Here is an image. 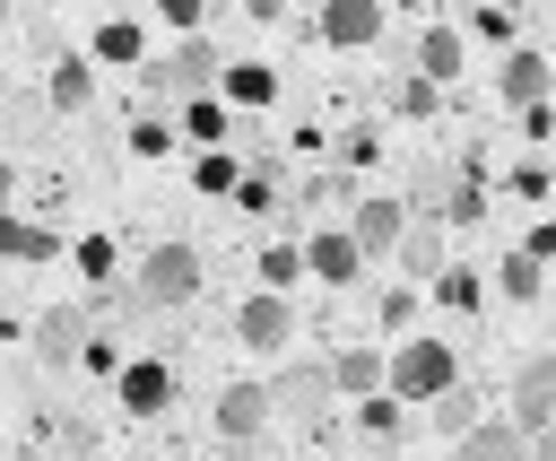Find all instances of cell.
<instances>
[{
    "mask_svg": "<svg viewBox=\"0 0 556 461\" xmlns=\"http://www.w3.org/2000/svg\"><path fill=\"white\" fill-rule=\"evenodd\" d=\"M443 391H460V357L443 348V339H400L391 348V400H443Z\"/></svg>",
    "mask_w": 556,
    "mask_h": 461,
    "instance_id": "cell-1",
    "label": "cell"
},
{
    "mask_svg": "<svg viewBox=\"0 0 556 461\" xmlns=\"http://www.w3.org/2000/svg\"><path fill=\"white\" fill-rule=\"evenodd\" d=\"M200 278H208V261L191 252V244H156V252H139V304L148 313H165V304H191L200 296Z\"/></svg>",
    "mask_w": 556,
    "mask_h": 461,
    "instance_id": "cell-2",
    "label": "cell"
},
{
    "mask_svg": "<svg viewBox=\"0 0 556 461\" xmlns=\"http://www.w3.org/2000/svg\"><path fill=\"white\" fill-rule=\"evenodd\" d=\"M226 70H217V52L191 35V43H174V52H148V70H139V87L148 96H182V104H200L208 87H217Z\"/></svg>",
    "mask_w": 556,
    "mask_h": 461,
    "instance_id": "cell-3",
    "label": "cell"
},
{
    "mask_svg": "<svg viewBox=\"0 0 556 461\" xmlns=\"http://www.w3.org/2000/svg\"><path fill=\"white\" fill-rule=\"evenodd\" d=\"M504 426H521V435H547V426H556V348H539V357L513 365V383H504Z\"/></svg>",
    "mask_w": 556,
    "mask_h": 461,
    "instance_id": "cell-4",
    "label": "cell"
},
{
    "mask_svg": "<svg viewBox=\"0 0 556 461\" xmlns=\"http://www.w3.org/2000/svg\"><path fill=\"white\" fill-rule=\"evenodd\" d=\"M330 400H339L330 365H287V374L269 383V409H278L287 426H321V418H330Z\"/></svg>",
    "mask_w": 556,
    "mask_h": 461,
    "instance_id": "cell-5",
    "label": "cell"
},
{
    "mask_svg": "<svg viewBox=\"0 0 556 461\" xmlns=\"http://www.w3.org/2000/svg\"><path fill=\"white\" fill-rule=\"evenodd\" d=\"M382 26H391L382 0H330V9L313 17V35H321L330 52H365V43H382Z\"/></svg>",
    "mask_w": 556,
    "mask_h": 461,
    "instance_id": "cell-6",
    "label": "cell"
},
{
    "mask_svg": "<svg viewBox=\"0 0 556 461\" xmlns=\"http://www.w3.org/2000/svg\"><path fill=\"white\" fill-rule=\"evenodd\" d=\"M348 235H356V252H391V261H400V244H408V200H400V191H365L356 217H348Z\"/></svg>",
    "mask_w": 556,
    "mask_h": 461,
    "instance_id": "cell-7",
    "label": "cell"
},
{
    "mask_svg": "<svg viewBox=\"0 0 556 461\" xmlns=\"http://www.w3.org/2000/svg\"><path fill=\"white\" fill-rule=\"evenodd\" d=\"M113 400H122L130 418H165V409H174V365H165V357H130V365L113 374Z\"/></svg>",
    "mask_w": 556,
    "mask_h": 461,
    "instance_id": "cell-8",
    "label": "cell"
},
{
    "mask_svg": "<svg viewBox=\"0 0 556 461\" xmlns=\"http://www.w3.org/2000/svg\"><path fill=\"white\" fill-rule=\"evenodd\" d=\"M208 418H217V435H226V452H243V444H252V435H261V426H269L278 409H269V383H226Z\"/></svg>",
    "mask_w": 556,
    "mask_h": 461,
    "instance_id": "cell-9",
    "label": "cell"
},
{
    "mask_svg": "<svg viewBox=\"0 0 556 461\" xmlns=\"http://www.w3.org/2000/svg\"><path fill=\"white\" fill-rule=\"evenodd\" d=\"M330 383H339V400L365 409V400L391 391V357H382V348H339V357H330Z\"/></svg>",
    "mask_w": 556,
    "mask_h": 461,
    "instance_id": "cell-10",
    "label": "cell"
},
{
    "mask_svg": "<svg viewBox=\"0 0 556 461\" xmlns=\"http://www.w3.org/2000/svg\"><path fill=\"white\" fill-rule=\"evenodd\" d=\"M495 96L539 113V104H547V52H539V43H513V52H504V70H495Z\"/></svg>",
    "mask_w": 556,
    "mask_h": 461,
    "instance_id": "cell-11",
    "label": "cell"
},
{
    "mask_svg": "<svg viewBox=\"0 0 556 461\" xmlns=\"http://www.w3.org/2000/svg\"><path fill=\"white\" fill-rule=\"evenodd\" d=\"M304 270H313L321 287H356V270H365V252H356V235H348V226H321V235L304 244Z\"/></svg>",
    "mask_w": 556,
    "mask_h": 461,
    "instance_id": "cell-12",
    "label": "cell"
},
{
    "mask_svg": "<svg viewBox=\"0 0 556 461\" xmlns=\"http://www.w3.org/2000/svg\"><path fill=\"white\" fill-rule=\"evenodd\" d=\"M287 331H295V304L287 296H269V287L243 296V313H235V339L243 348H287Z\"/></svg>",
    "mask_w": 556,
    "mask_h": 461,
    "instance_id": "cell-13",
    "label": "cell"
},
{
    "mask_svg": "<svg viewBox=\"0 0 556 461\" xmlns=\"http://www.w3.org/2000/svg\"><path fill=\"white\" fill-rule=\"evenodd\" d=\"M35 357L43 365H87V313H35Z\"/></svg>",
    "mask_w": 556,
    "mask_h": 461,
    "instance_id": "cell-14",
    "label": "cell"
},
{
    "mask_svg": "<svg viewBox=\"0 0 556 461\" xmlns=\"http://www.w3.org/2000/svg\"><path fill=\"white\" fill-rule=\"evenodd\" d=\"M460 61H469V35H460V26H426V35H417V61H408V70H417L426 87H443V78H460Z\"/></svg>",
    "mask_w": 556,
    "mask_h": 461,
    "instance_id": "cell-15",
    "label": "cell"
},
{
    "mask_svg": "<svg viewBox=\"0 0 556 461\" xmlns=\"http://www.w3.org/2000/svg\"><path fill=\"white\" fill-rule=\"evenodd\" d=\"M87 96H96V61L61 52V61H52V78H43V104H52V113H87Z\"/></svg>",
    "mask_w": 556,
    "mask_h": 461,
    "instance_id": "cell-16",
    "label": "cell"
},
{
    "mask_svg": "<svg viewBox=\"0 0 556 461\" xmlns=\"http://www.w3.org/2000/svg\"><path fill=\"white\" fill-rule=\"evenodd\" d=\"M174 122H182V139H191L200 157H217V139L235 130V104H226V96H200V104H174Z\"/></svg>",
    "mask_w": 556,
    "mask_h": 461,
    "instance_id": "cell-17",
    "label": "cell"
},
{
    "mask_svg": "<svg viewBox=\"0 0 556 461\" xmlns=\"http://www.w3.org/2000/svg\"><path fill=\"white\" fill-rule=\"evenodd\" d=\"M452 461H530V435H521V426H504V418H486L478 435H460V444H452Z\"/></svg>",
    "mask_w": 556,
    "mask_h": 461,
    "instance_id": "cell-18",
    "label": "cell"
},
{
    "mask_svg": "<svg viewBox=\"0 0 556 461\" xmlns=\"http://www.w3.org/2000/svg\"><path fill=\"white\" fill-rule=\"evenodd\" d=\"M400 270H408V287L452 270V252H443V226H434V217H417V226H408V244H400Z\"/></svg>",
    "mask_w": 556,
    "mask_h": 461,
    "instance_id": "cell-19",
    "label": "cell"
},
{
    "mask_svg": "<svg viewBox=\"0 0 556 461\" xmlns=\"http://www.w3.org/2000/svg\"><path fill=\"white\" fill-rule=\"evenodd\" d=\"M96 61L148 70V26H139V17H104V26H96Z\"/></svg>",
    "mask_w": 556,
    "mask_h": 461,
    "instance_id": "cell-20",
    "label": "cell"
},
{
    "mask_svg": "<svg viewBox=\"0 0 556 461\" xmlns=\"http://www.w3.org/2000/svg\"><path fill=\"white\" fill-rule=\"evenodd\" d=\"M52 252H61L52 226H35V217H17V209L0 217V261H52Z\"/></svg>",
    "mask_w": 556,
    "mask_h": 461,
    "instance_id": "cell-21",
    "label": "cell"
},
{
    "mask_svg": "<svg viewBox=\"0 0 556 461\" xmlns=\"http://www.w3.org/2000/svg\"><path fill=\"white\" fill-rule=\"evenodd\" d=\"M217 87H226V104H243V113H252V104H278V70H269V61H235Z\"/></svg>",
    "mask_w": 556,
    "mask_h": 461,
    "instance_id": "cell-22",
    "label": "cell"
},
{
    "mask_svg": "<svg viewBox=\"0 0 556 461\" xmlns=\"http://www.w3.org/2000/svg\"><path fill=\"white\" fill-rule=\"evenodd\" d=\"M278 183H287V165H278V157H261V165L243 174V191H235V209H252V217H269V209H278Z\"/></svg>",
    "mask_w": 556,
    "mask_h": 461,
    "instance_id": "cell-23",
    "label": "cell"
},
{
    "mask_svg": "<svg viewBox=\"0 0 556 461\" xmlns=\"http://www.w3.org/2000/svg\"><path fill=\"white\" fill-rule=\"evenodd\" d=\"M495 287H504L513 304H530V296L547 287V261H539V252H504V270H495Z\"/></svg>",
    "mask_w": 556,
    "mask_h": 461,
    "instance_id": "cell-24",
    "label": "cell"
},
{
    "mask_svg": "<svg viewBox=\"0 0 556 461\" xmlns=\"http://www.w3.org/2000/svg\"><path fill=\"white\" fill-rule=\"evenodd\" d=\"M478 426H486V418H478V391H469V383L434 400V435H452V444H460V435H478Z\"/></svg>",
    "mask_w": 556,
    "mask_h": 461,
    "instance_id": "cell-25",
    "label": "cell"
},
{
    "mask_svg": "<svg viewBox=\"0 0 556 461\" xmlns=\"http://www.w3.org/2000/svg\"><path fill=\"white\" fill-rule=\"evenodd\" d=\"M356 426H365V444H400V426H408V409H400V400L382 391V400H365V409H356Z\"/></svg>",
    "mask_w": 556,
    "mask_h": 461,
    "instance_id": "cell-26",
    "label": "cell"
},
{
    "mask_svg": "<svg viewBox=\"0 0 556 461\" xmlns=\"http://www.w3.org/2000/svg\"><path fill=\"white\" fill-rule=\"evenodd\" d=\"M434 296H443L452 313H478V296H486V287H478V270H469V261H452V270L434 278Z\"/></svg>",
    "mask_w": 556,
    "mask_h": 461,
    "instance_id": "cell-27",
    "label": "cell"
},
{
    "mask_svg": "<svg viewBox=\"0 0 556 461\" xmlns=\"http://www.w3.org/2000/svg\"><path fill=\"white\" fill-rule=\"evenodd\" d=\"M434 104H443V87H426V78H417V70H408V78H400V87H391V113H408V122H426V113H434Z\"/></svg>",
    "mask_w": 556,
    "mask_h": 461,
    "instance_id": "cell-28",
    "label": "cell"
},
{
    "mask_svg": "<svg viewBox=\"0 0 556 461\" xmlns=\"http://www.w3.org/2000/svg\"><path fill=\"white\" fill-rule=\"evenodd\" d=\"M295 270H304V244H269V252H261V287H269V296H278Z\"/></svg>",
    "mask_w": 556,
    "mask_h": 461,
    "instance_id": "cell-29",
    "label": "cell"
},
{
    "mask_svg": "<svg viewBox=\"0 0 556 461\" xmlns=\"http://www.w3.org/2000/svg\"><path fill=\"white\" fill-rule=\"evenodd\" d=\"M191 183H200V191H243V165L217 148V157H200V174H191Z\"/></svg>",
    "mask_w": 556,
    "mask_h": 461,
    "instance_id": "cell-30",
    "label": "cell"
},
{
    "mask_svg": "<svg viewBox=\"0 0 556 461\" xmlns=\"http://www.w3.org/2000/svg\"><path fill=\"white\" fill-rule=\"evenodd\" d=\"M70 252H78V270H87V278H113V235H78Z\"/></svg>",
    "mask_w": 556,
    "mask_h": 461,
    "instance_id": "cell-31",
    "label": "cell"
},
{
    "mask_svg": "<svg viewBox=\"0 0 556 461\" xmlns=\"http://www.w3.org/2000/svg\"><path fill=\"white\" fill-rule=\"evenodd\" d=\"M469 35H486V43H504V35H513V9H469Z\"/></svg>",
    "mask_w": 556,
    "mask_h": 461,
    "instance_id": "cell-32",
    "label": "cell"
},
{
    "mask_svg": "<svg viewBox=\"0 0 556 461\" xmlns=\"http://www.w3.org/2000/svg\"><path fill=\"white\" fill-rule=\"evenodd\" d=\"M52 444H61V452H87L96 426H87V418H52Z\"/></svg>",
    "mask_w": 556,
    "mask_h": 461,
    "instance_id": "cell-33",
    "label": "cell"
},
{
    "mask_svg": "<svg viewBox=\"0 0 556 461\" xmlns=\"http://www.w3.org/2000/svg\"><path fill=\"white\" fill-rule=\"evenodd\" d=\"M443 209H452V217H486V191H478V183H460V191H452Z\"/></svg>",
    "mask_w": 556,
    "mask_h": 461,
    "instance_id": "cell-34",
    "label": "cell"
},
{
    "mask_svg": "<svg viewBox=\"0 0 556 461\" xmlns=\"http://www.w3.org/2000/svg\"><path fill=\"white\" fill-rule=\"evenodd\" d=\"M521 252H539V261H547V252H556V226H539V235H530Z\"/></svg>",
    "mask_w": 556,
    "mask_h": 461,
    "instance_id": "cell-35",
    "label": "cell"
},
{
    "mask_svg": "<svg viewBox=\"0 0 556 461\" xmlns=\"http://www.w3.org/2000/svg\"><path fill=\"white\" fill-rule=\"evenodd\" d=\"M9 191H17V165L0 157V217H9Z\"/></svg>",
    "mask_w": 556,
    "mask_h": 461,
    "instance_id": "cell-36",
    "label": "cell"
},
{
    "mask_svg": "<svg viewBox=\"0 0 556 461\" xmlns=\"http://www.w3.org/2000/svg\"><path fill=\"white\" fill-rule=\"evenodd\" d=\"M530 461H556V426H547V435H530Z\"/></svg>",
    "mask_w": 556,
    "mask_h": 461,
    "instance_id": "cell-37",
    "label": "cell"
},
{
    "mask_svg": "<svg viewBox=\"0 0 556 461\" xmlns=\"http://www.w3.org/2000/svg\"><path fill=\"white\" fill-rule=\"evenodd\" d=\"M26 461H61V452H26Z\"/></svg>",
    "mask_w": 556,
    "mask_h": 461,
    "instance_id": "cell-38",
    "label": "cell"
},
{
    "mask_svg": "<svg viewBox=\"0 0 556 461\" xmlns=\"http://www.w3.org/2000/svg\"><path fill=\"white\" fill-rule=\"evenodd\" d=\"M0 104H9V78H0Z\"/></svg>",
    "mask_w": 556,
    "mask_h": 461,
    "instance_id": "cell-39",
    "label": "cell"
},
{
    "mask_svg": "<svg viewBox=\"0 0 556 461\" xmlns=\"http://www.w3.org/2000/svg\"><path fill=\"white\" fill-rule=\"evenodd\" d=\"M0 17H9V9H0Z\"/></svg>",
    "mask_w": 556,
    "mask_h": 461,
    "instance_id": "cell-40",
    "label": "cell"
}]
</instances>
